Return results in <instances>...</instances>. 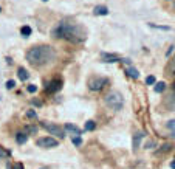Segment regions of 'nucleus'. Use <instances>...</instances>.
I'll use <instances>...</instances> for the list:
<instances>
[{
	"instance_id": "nucleus-1",
	"label": "nucleus",
	"mask_w": 175,
	"mask_h": 169,
	"mask_svg": "<svg viewBox=\"0 0 175 169\" xmlns=\"http://www.w3.org/2000/svg\"><path fill=\"white\" fill-rule=\"evenodd\" d=\"M51 34H53V37L67 39V40L74 42V43H79V42L85 40V31L79 25H76V23H68V22H61L51 31Z\"/></svg>"
},
{
	"instance_id": "nucleus-2",
	"label": "nucleus",
	"mask_w": 175,
	"mask_h": 169,
	"mask_svg": "<svg viewBox=\"0 0 175 169\" xmlns=\"http://www.w3.org/2000/svg\"><path fill=\"white\" fill-rule=\"evenodd\" d=\"M54 58H56V53H54V50L50 45L33 47V48H30L28 53H27V61L31 65H34V67H40V65L50 64Z\"/></svg>"
},
{
	"instance_id": "nucleus-3",
	"label": "nucleus",
	"mask_w": 175,
	"mask_h": 169,
	"mask_svg": "<svg viewBox=\"0 0 175 169\" xmlns=\"http://www.w3.org/2000/svg\"><path fill=\"white\" fill-rule=\"evenodd\" d=\"M104 101H106V104H107L112 110H115V112L121 110L122 106H124V98H122V95H121L119 92H115V90L110 92L109 95H106Z\"/></svg>"
},
{
	"instance_id": "nucleus-4",
	"label": "nucleus",
	"mask_w": 175,
	"mask_h": 169,
	"mask_svg": "<svg viewBox=\"0 0 175 169\" xmlns=\"http://www.w3.org/2000/svg\"><path fill=\"white\" fill-rule=\"evenodd\" d=\"M50 135H53V137H58V138H64L65 137V130L61 127V126H58V124H54V123H42L40 124Z\"/></svg>"
},
{
	"instance_id": "nucleus-5",
	"label": "nucleus",
	"mask_w": 175,
	"mask_h": 169,
	"mask_svg": "<svg viewBox=\"0 0 175 169\" xmlns=\"http://www.w3.org/2000/svg\"><path fill=\"white\" fill-rule=\"evenodd\" d=\"M109 79L107 78H101V76H96V78H91L88 81V88L93 90V92H99V90H102L104 85H107Z\"/></svg>"
},
{
	"instance_id": "nucleus-6",
	"label": "nucleus",
	"mask_w": 175,
	"mask_h": 169,
	"mask_svg": "<svg viewBox=\"0 0 175 169\" xmlns=\"http://www.w3.org/2000/svg\"><path fill=\"white\" fill-rule=\"evenodd\" d=\"M36 143H37V146H39V148H43V149H53V148H58V146H59V141L54 140L53 137H43V138H39Z\"/></svg>"
},
{
	"instance_id": "nucleus-7",
	"label": "nucleus",
	"mask_w": 175,
	"mask_h": 169,
	"mask_svg": "<svg viewBox=\"0 0 175 169\" xmlns=\"http://www.w3.org/2000/svg\"><path fill=\"white\" fill-rule=\"evenodd\" d=\"M62 87V81L61 79H53L51 82H48V85L45 87V92L47 93H56L58 90H61Z\"/></svg>"
},
{
	"instance_id": "nucleus-8",
	"label": "nucleus",
	"mask_w": 175,
	"mask_h": 169,
	"mask_svg": "<svg viewBox=\"0 0 175 169\" xmlns=\"http://www.w3.org/2000/svg\"><path fill=\"white\" fill-rule=\"evenodd\" d=\"M143 138H144V133H143V132H138V133H135V135H133V141H132L133 151H136V149L140 148V144H141Z\"/></svg>"
},
{
	"instance_id": "nucleus-9",
	"label": "nucleus",
	"mask_w": 175,
	"mask_h": 169,
	"mask_svg": "<svg viewBox=\"0 0 175 169\" xmlns=\"http://www.w3.org/2000/svg\"><path fill=\"white\" fill-rule=\"evenodd\" d=\"M68 133H71L73 137H79L81 135V129L79 127H76L74 124H65V127H64Z\"/></svg>"
},
{
	"instance_id": "nucleus-10",
	"label": "nucleus",
	"mask_w": 175,
	"mask_h": 169,
	"mask_svg": "<svg viewBox=\"0 0 175 169\" xmlns=\"http://www.w3.org/2000/svg\"><path fill=\"white\" fill-rule=\"evenodd\" d=\"M93 13H95L96 16H107V14H109V8L104 6V5H98V6H95Z\"/></svg>"
},
{
	"instance_id": "nucleus-11",
	"label": "nucleus",
	"mask_w": 175,
	"mask_h": 169,
	"mask_svg": "<svg viewBox=\"0 0 175 169\" xmlns=\"http://www.w3.org/2000/svg\"><path fill=\"white\" fill-rule=\"evenodd\" d=\"M102 62H110V64H113V62H121V58H118L116 54H107V53H104L102 54Z\"/></svg>"
},
{
	"instance_id": "nucleus-12",
	"label": "nucleus",
	"mask_w": 175,
	"mask_h": 169,
	"mask_svg": "<svg viewBox=\"0 0 175 169\" xmlns=\"http://www.w3.org/2000/svg\"><path fill=\"white\" fill-rule=\"evenodd\" d=\"M17 76H19V79H20V81H27V79L30 78V73H28V71L25 70L23 67H20V68L17 70Z\"/></svg>"
},
{
	"instance_id": "nucleus-13",
	"label": "nucleus",
	"mask_w": 175,
	"mask_h": 169,
	"mask_svg": "<svg viewBox=\"0 0 175 169\" xmlns=\"http://www.w3.org/2000/svg\"><path fill=\"white\" fill-rule=\"evenodd\" d=\"M27 140H28V135L25 133V132L16 133V141H17V144H25V143H27Z\"/></svg>"
},
{
	"instance_id": "nucleus-14",
	"label": "nucleus",
	"mask_w": 175,
	"mask_h": 169,
	"mask_svg": "<svg viewBox=\"0 0 175 169\" xmlns=\"http://www.w3.org/2000/svg\"><path fill=\"white\" fill-rule=\"evenodd\" d=\"M126 73H127L130 78H133V79H138V78H140L138 70H136V68H133V67H127V68H126Z\"/></svg>"
},
{
	"instance_id": "nucleus-15",
	"label": "nucleus",
	"mask_w": 175,
	"mask_h": 169,
	"mask_svg": "<svg viewBox=\"0 0 175 169\" xmlns=\"http://www.w3.org/2000/svg\"><path fill=\"white\" fill-rule=\"evenodd\" d=\"M87 132H91V130H95L96 129V123L93 121V119H88V121L85 123V127H84Z\"/></svg>"
},
{
	"instance_id": "nucleus-16",
	"label": "nucleus",
	"mask_w": 175,
	"mask_h": 169,
	"mask_svg": "<svg viewBox=\"0 0 175 169\" xmlns=\"http://www.w3.org/2000/svg\"><path fill=\"white\" fill-rule=\"evenodd\" d=\"M20 34H22L23 37H28V36L31 34V27H28V25L22 27V28H20Z\"/></svg>"
},
{
	"instance_id": "nucleus-17",
	"label": "nucleus",
	"mask_w": 175,
	"mask_h": 169,
	"mask_svg": "<svg viewBox=\"0 0 175 169\" xmlns=\"http://www.w3.org/2000/svg\"><path fill=\"white\" fill-rule=\"evenodd\" d=\"M172 144H163V146H161V149H158L157 151V154H164V152H170L172 151Z\"/></svg>"
},
{
	"instance_id": "nucleus-18",
	"label": "nucleus",
	"mask_w": 175,
	"mask_h": 169,
	"mask_svg": "<svg viewBox=\"0 0 175 169\" xmlns=\"http://www.w3.org/2000/svg\"><path fill=\"white\" fill-rule=\"evenodd\" d=\"M166 127L173 133L172 137H175V119H170V121H167V123H166Z\"/></svg>"
},
{
	"instance_id": "nucleus-19",
	"label": "nucleus",
	"mask_w": 175,
	"mask_h": 169,
	"mask_svg": "<svg viewBox=\"0 0 175 169\" xmlns=\"http://www.w3.org/2000/svg\"><path fill=\"white\" fill-rule=\"evenodd\" d=\"M164 88H166V84H164V82H158V84H155V92H157V93L164 92Z\"/></svg>"
},
{
	"instance_id": "nucleus-20",
	"label": "nucleus",
	"mask_w": 175,
	"mask_h": 169,
	"mask_svg": "<svg viewBox=\"0 0 175 169\" xmlns=\"http://www.w3.org/2000/svg\"><path fill=\"white\" fill-rule=\"evenodd\" d=\"M11 155V151H6L3 148H0V158H8Z\"/></svg>"
},
{
	"instance_id": "nucleus-21",
	"label": "nucleus",
	"mask_w": 175,
	"mask_h": 169,
	"mask_svg": "<svg viewBox=\"0 0 175 169\" xmlns=\"http://www.w3.org/2000/svg\"><path fill=\"white\" fill-rule=\"evenodd\" d=\"M149 27L151 28H158V30H164V31H169L170 27H163V25H155V23H149Z\"/></svg>"
},
{
	"instance_id": "nucleus-22",
	"label": "nucleus",
	"mask_w": 175,
	"mask_h": 169,
	"mask_svg": "<svg viewBox=\"0 0 175 169\" xmlns=\"http://www.w3.org/2000/svg\"><path fill=\"white\" fill-rule=\"evenodd\" d=\"M155 81H157V79H155V76H152V75L146 78V84H147V85H154Z\"/></svg>"
},
{
	"instance_id": "nucleus-23",
	"label": "nucleus",
	"mask_w": 175,
	"mask_h": 169,
	"mask_svg": "<svg viewBox=\"0 0 175 169\" xmlns=\"http://www.w3.org/2000/svg\"><path fill=\"white\" fill-rule=\"evenodd\" d=\"M27 116L31 118V119H36V118H37V113H36L34 110H28V112H27Z\"/></svg>"
},
{
	"instance_id": "nucleus-24",
	"label": "nucleus",
	"mask_w": 175,
	"mask_h": 169,
	"mask_svg": "<svg viewBox=\"0 0 175 169\" xmlns=\"http://www.w3.org/2000/svg\"><path fill=\"white\" fill-rule=\"evenodd\" d=\"M73 143H74V146H81V143H82L81 137H73Z\"/></svg>"
},
{
	"instance_id": "nucleus-25",
	"label": "nucleus",
	"mask_w": 175,
	"mask_h": 169,
	"mask_svg": "<svg viewBox=\"0 0 175 169\" xmlns=\"http://www.w3.org/2000/svg\"><path fill=\"white\" fill-rule=\"evenodd\" d=\"M27 90H28L30 93H36V92H37V85L31 84V85H28V87H27Z\"/></svg>"
},
{
	"instance_id": "nucleus-26",
	"label": "nucleus",
	"mask_w": 175,
	"mask_h": 169,
	"mask_svg": "<svg viewBox=\"0 0 175 169\" xmlns=\"http://www.w3.org/2000/svg\"><path fill=\"white\" fill-rule=\"evenodd\" d=\"M14 87H16V82H14L13 79H9V81L6 82V88H8V90H11V88H14Z\"/></svg>"
},
{
	"instance_id": "nucleus-27",
	"label": "nucleus",
	"mask_w": 175,
	"mask_h": 169,
	"mask_svg": "<svg viewBox=\"0 0 175 169\" xmlns=\"http://www.w3.org/2000/svg\"><path fill=\"white\" fill-rule=\"evenodd\" d=\"M27 132H30V133H36V132H37V127H36V126H27Z\"/></svg>"
},
{
	"instance_id": "nucleus-28",
	"label": "nucleus",
	"mask_w": 175,
	"mask_h": 169,
	"mask_svg": "<svg viewBox=\"0 0 175 169\" xmlns=\"http://www.w3.org/2000/svg\"><path fill=\"white\" fill-rule=\"evenodd\" d=\"M170 71H172V75H175V59L170 61Z\"/></svg>"
},
{
	"instance_id": "nucleus-29",
	"label": "nucleus",
	"mask_w": 175,
	"mask_h": 169,
	"mask_svg": "<svg viewBox=\"0 0 175 169\" xmlns=\"http://www.w3.org/2000/svg\"><path fill=\"white\" fill-rule=\"evenodd\" d=\"M13 169H23V164H22V163H16V164L13 166Z\"/></svg>"
},
{
	"instance_id": "nucleus-30",
	"label": "nucleus",
	"mask_w": 175,
	"mask_h": 169,
	"mask_svg": "<svg viewBox=\"0 0 175 169\" xmlns=\"http://www.w3.org/2000/svg\"><path fill=\"white\" fill-rule=\"evenodd\" d=\"M172 51H173V47L170 45V48H169V50H167V53H166V54H167V56H170V53H172Z\"/></svg>"
},
{
	"instance_id": "nucleus-31",
	"label": "nucleus",
	"mask_w": 175,
	"mask_h": 169,
	"mask_svg": "<svg viewBox=\"0 0 175 169\" xmlns=\"http://www.w3.org/2000/svg\"><path fill=\"white\" fill-rule=\"evenodd\" d=\"M170 167H172V169H175V161H172V163H170Z\"/></svg>"
},
{
	"instance_id": "nucleus-32",
	"label": "nucleus",
	"mask_w": 175,
	"mask_h": 169,
	"mask_svg": "<svg viewBox=\"0 0 175 169\" xmlns=\"http://www.w3.org/2000/svg\"><path fill=\"white\" fill-rule=\"evenodd\" d=\"M6 169H13V166H11V164L8 163V164H6Z\"/></svg>"
},
{
	"instance_id": "nucleus-33",
	"label": "nucleus",
	"mask_w": 175,
	"mask_h": 169,
	"mask_svg": "<svg viewBox=\"0 0 175 169\" xmlns=\"http://www.w3.org/2000/svg\"><path fill=\"white\" fill-rule=\"evenodd\" d=\"M43 2H47V0H43Z\"/></svg>"
},
{
	"instance_id": "nucleus-34",
	"label": "nucleus",
	"mask_w": 175,
	"mask_h": 169,
	"mask_svg": "<svg viewBox=\"0 0 175 169\" xmlns=\"http://www.w3.org/2000/svg\"><path fill=\"white\" fill-rule=\"evenodd\" d=\"M0 11H2V8H0Z\"/></svg>"
}]
</instances>
